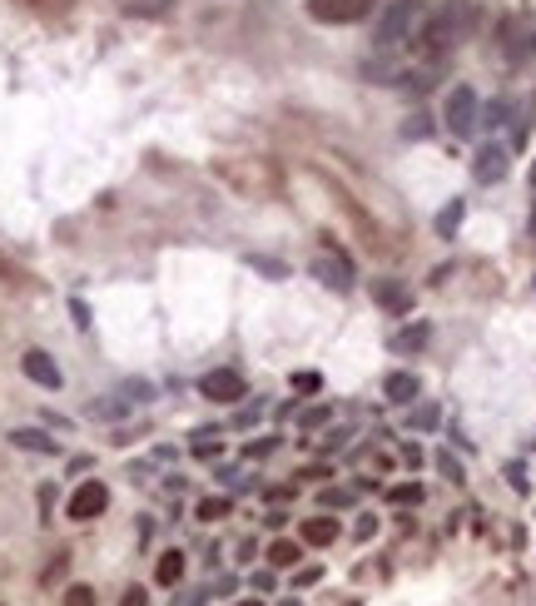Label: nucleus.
Here are the masks:
<instances>
[{"mask_svg": "<svg viewBox=\"0 0 536 606\" xmlns=\"http://www.w3.org/2000/svg\"><path fill=\"white\" fill-rule=\"evenodd\" d=\"M477 0H447L437 15H427L422 20V30L412 35L417 40V50L427 55V60H442L452 45H462V40H472V30H477Z\"/></svg>", "mask_w": 536, "mask_h": 606, "instance_id": "nucleus-1", "label": "nucleus"}, {"mask_svg": "<svg viewBox=\"0 0 536 606\" xmlns=\"http://www.w3.org/2000/svg\"><path fill=\"white\" fill-rule=\"evenodd\" d=\"M422 0H393L388 10H383V20H378V50H398V45H407L417 30H422Z\"/></svg>", "mask_w": 536, "mask_h": 606, "instance_id": "nucleus-2", "label": "nucleus"}, {"mask_svg": "<svg viewBox=\"0 0 536 606\" xmlns=\"http://www.w3.org/2000/svg\"><path fill=\"white\" fill-rule=\"evenodd\" d=\"M447 130L452 135H472L477 130V90H467V85H457L452 95H447Z\"/></svg>", "mask_w": 536, "mask_h": 606, "instance_id": "nucleus-3", "label": "nucleus"}, {"mask_svg": "<svg viewBox=\"0 0 536 606\" xmlns=\"http://www.w3.org/2000/svg\"><path fill=\"white\" fill-rule=\"evenodd\" d=\"M368 10L373 0H308V15L323 25H348V20H363Z\"/></svg>", "mask_w": 536, "mask_h": 606, "instance_id": "nucleus-4", "label": "nucleus"}, {"mask_svg": "<svg viewBox=\"0 0 536 606\" xmlns=\"http://www.w3.org/2000/svg\"><path fill=\"white\" fill-rule=\"evenodd\" d=\"M199 393H204L209 403H239V398H244V378H239L234 368H214V373H204Z\"/></svg>", "mask_w": 536, "mask_h": 606, "instance_id": "nucleus-5", "label": "nucleus"}, {"mask_svg": "<svg viewBox=\"0 0 536 606\" xmlns=\"http://www.w3.org/2000/svg\"><path fill=\"white\" fill-rule=\"evenodd\" d=\"M105 507H110L105 482H80V487L70 492V517H75V522H90V517H100Z\"/></svg>", "mask_w": 536, "mask_h": 606, "instance_id": "nucleus-6", "label": "nucleus"}, {"mask_svg": "<svg viewBox=\"0 0 536 606\" xmlns=\"http://www.w3.org/2000/svg\"><path fill=\"white\" fill-rule=\"evenodd\" d=\"M313 274H318L328 289H338V294H348V289H353V264H348V259L323 254V259H313Z\"/></svg>", "mask_w": 536, "mask_h": 606, "instance_id": "nucleus-7", "label": "nucleus"}, {"mask_svg": "<svg viewBox=\"0 0 536 606\" xmlns=\"http://www.w3.org/2000/svg\"><path fill=\"white\" fill-rule=\"evenodd\" d=\"M20 368H25V378H30V383H40V388H60V368L50 363V353L30 348V353L20 358Z\"/></svg>", "mask_w": 536, "mask_h": 606, "instance_id": "nucleus-8", "label": "nucleus"}, {"mask_svg": "<svg viewBox=\"0 0 536 606\" xmlns=\"http://www.w3.org/2000/svg\"><path fill=\"white\" fill-rule=\"evenodd\" d=\"M472 174H477L482 184H497V179L507 174V150H502V145H487V150L477 154V164H472Z\"/></svg>", "mask_w": 536, "mask_h": 606, "instance_id": "nucleus-9", "label": "nucleus"}, {"mask_svg": "<svg viewBox=\"0 0 536 606\" xmlns=\"http://www.w3.org/2000/svg\"><path fill=\"white\" fill-rule=\"evenodd\" d=\"M373 299L383 303L388 313H407V308H412V294L402 289L398 279H378V284H373Z\"/></svg>", "mask_w": 536, "mask_h": 606, "instance_id": "nucleus-10", "label": "nucleus"}, {"mask_svg": "<svg viewBox=\"0 0 536 606\" xmlns=\"http://www.w3.org/2000/svg\"><path fill=\"white\" fill-rule=\"evenodd\" d=\"M333 537H338V517H308L303 522V542L308 547H328Z\"/></svg>", "mask_w": 536, "mask_h": 606, "instance_id": "nucleus-11", "label": "nucleus"}, {"mask_svg": "<svg viewBox=\"0 0 536 606\" xmlns=\"http://www.w3.org/2000/svg\"><path fill=\"white\" fill-rule=\"evenodd\" d=\"M383 393H388L393 403H412V398L422 393V383H417L412 373H388V378H383Z\"/></svg>", "mask_w": 536, "mask_h": 606, "instance_id": "nucleus-12", "label": "nucleus"}, {"mask_svg": "<svg viewBox=\"0 0 536 606\" xmlns=\"http://www.w3.org/2000/svg\"><path fill=\"white\" fill-rule=\"evenodd\" d=\"M427 338H432V328L412 323V328H402L398 338H393V353H417V348H427Z\"/></svg>", "mask_w": 536, "mask_h": 606, "instance_id": "nucleus-13", "label": "nucleus"}, {"mask_svg": "<svg viewBox=\"0 0 536 606\" xmlns=\"http://www.w3.org/2000/svg\"><path fill=\"white\" fill-rule=\"evenodd\" d=\"M10 443H15V448H30V453H55V438H45L40 428H15Z\"/></svg>", "mask_w": 536, "mask_h": 606, "instance_id": "nucleus-14", "label": "nucleus"}, {"mask_svg": "<svg viewBox=\"0 0 536 606\" xmlns=\"http://www.w3.org/2000/svg\"><path fill=\"white\" fill-rule=\"evenodd\" d=\"M154 577H159L164 587H174V582L184 577V552H164V557H159V572H154Z\"/></svg>", "mask_w": 536, "mask_h": 606, "instance_id": "nucleus-15", "label": "nucleus"}, {"mask_svg": "<svg viewBox=\"0 0 536 606\" xmlns=\"http://www.w3.org/2000/svg\"><path fill=\"white\" fill-rule=\"evenodd\" d=\"M298 557H303L298 542H273V547H268V562H273V567H293Z\"/></svg>", "mask_w": 536, "mask_h": 606, "instance_id": "nucleus-16", "label": "nucleus"}, {"mask_svg": "<svg viewBox=\"0 0 536 606\" xmlns=\"http://www.w3.org/2000/svg\"><path fill=\"white\" fill-rule=\"evenodd\" d=\"M457 224H462V199H452V204H447V209H442V214H437V234H442V239H447V234H452V229H457Z\"/></svg>", "mask_w": 536, "mask_h": 606, "instance_id": "nucleus-17", "label": "nucleus"}, {"mask_svg": "<svg viewBox=\"0 0 536 606\" xmlns=\"http://www.w3.org/2000/svg\"><path fill=\"white\" fill-rule=\"evenodd\" d=\"M199 517H204V522H219V517H229V502H224V497H204V502H199Z\"/></svg>", "mask_w": 536, "mask_h": 606, "instance_id": "nucleus-18", "label": "nucleus"}, {"mask_svg": "<svg viewBox=\"0 0 536 606\" xmlns=\"http://www.w3.org/2000/svg\"><path fill=\"white\" fill-rule=\"evenodd\" d=\"M388 497H393V502H402V507H412V502H422V487H417V482H402V487H393Z\"/></svg>", "mask_w": 536, "mask_h": 606, "instance_id": "nucleus-19", "label": "nucleus"}, {"mask_svg": "<svg viewBox=\"0 0 536 606\" xmlns=\"http://www.w3.org/2000/svg\"><path fill=\"white\" fill-rule=\"evenodd\" d=\"M507 120H512V105H507V100H497V105L487 110V120H477V125H507Z\"/></svg>", "mask_w": 536, "mask_h": 606, "instance_id": "nucleus-20", "label": "nucleus"}, {"mask_svg": "<svg viewBox=\"0 0 536 606\" xmlns=\"http://www.w3.org/2000/svg\"><path fill=\"white\" fill-rule=\"evenodd\" d=\"M65 606H95V592L90 587H70L65 592Z\"/></svg>", "mask_w": 536, "mask_h": 606, "instance_id": "nucleus-21", "label": "nucleus"}, {"mask_svg": "<svg viewBox=\"0 0 536 606\" xmlns=\"http://www.w3.org/2000/svg\"><path fill=\"white\" fill-rule=\"evenodd\" d=\"M328 423V408H313V413H303V433H313V428H323Z\"/></svg>", "mask_w": 536, "mask_h": 606, "instance_id": "nucleus-22", "label": "nucleus"}, {"mask_svg": "<svg viewBox=\"0 0 536 606\" xmlns=\"http://www.w3.org/2000/svg\"><path fill=\"white\" fill-rule=\"evenodd\" d=\"M437 467H442V472H447L452 482H462V467H457V457H452V453H442V457H437Z\"/></svg>", "mask_w": 536, "mask_h": 606, "instance_id": "nucleus-23", "label": "nucleus"}, {"mask_svg": "<svg viewBox=\"0 0 536 606\" xmlns=\"http://www.w3.org/2000/svg\"><path fill=\"white\" fill-rule=\"evenodd\" d=\"M293 388H303V393H313V388H318V373H293Z\"/></svg>", "mask_w": 536, "mask_h": 606, "instance_id": "nucleus-24", "label": "nucleus"}, {"mask_svg": "<svg viewBox=\"0 0 536 606\" xmlns=\"http://www.w3.org/2000/svg\"><path fill=\"white\" fill-rule=\"evenodd\" d=\"M323 502H328V507H343V502H348V492H338V487H328V492H323Z\"/></svg>", "mask_w": 536, "mask_h": 606, "instance_id": "nucleus-25", "label": "nucleus"}, {"mask_svg": "<svg viewBox=\"0 0 536 606\" xmlns=\"http://www.w3.org/2000/svg\"><path fill=\"white\" fill-rule=\"evenodd\" d=\"M120 606H144V592H139V587H130V592H125V602Z\"/></svg>", "mask_w": 536, "mask_h": 606, "instance_id": "nucleus-26", "label": "nucleus"}, {"mask_svg": "<svg viewBox=\"0 0 536 606\" xmlns=\"http://www.w3.org/2000/svg\"><path fill=\"white\" fill-rule=\"evenodd\" d=\"M239 606H264V602H239Z\"/></svg>", "mask_w": 536, "mask_h": 606, "instance_id": "nucleus-27", "label": "nucleus"}, {"mask_svg": "<svg viewBox=\"0 0 536 606\" xmlns=\"http://www.w3.org/2000/svg\"><path fill=\"white\" fill-rule=\"evenodd\" d=\"M532 184H536V169H532Z\"/></svg>", "mask_w": 536, "mask_h": 606, "instance_id": "nucleus-28", "label": "nucleus"}, {"mask_svg": "<svg viewBox=\"0 0 536 606\" xmlns=\"http://www.w3.org/2000/svg\"><path fill=\"white\" fill-rule=\"evenodd\" d=\"M532 50H536V40H532Z\"/></svg>", "mask_w": 536, "mask_h": 606, "instance_id": "nucleus-29", "label": "nucleus"}]
</instances>
